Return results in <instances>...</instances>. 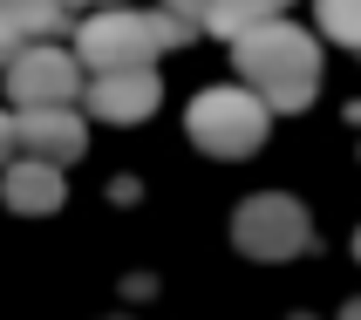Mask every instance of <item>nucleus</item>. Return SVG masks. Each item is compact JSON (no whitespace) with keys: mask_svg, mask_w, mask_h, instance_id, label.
<instances>
[{"mask_svg":"<svg viewBox=\"0 0 361 320\" xmlns=\"http://www.w3.org/2000/svg\"><path fill=\"white\" fill-rule=\"evenodd\" d=\"M14 55H20V35L7 27V20H0V61H14Z\"/></svg>","mask_w":361,"mask_h":320,"instance_id":"obj_14","label":"nucleus"},{"mask_svg":"<svg viewBox=\"0 0 361 320\" xmlns=\"http://www.w3.org/2000/svg\"><path fill=\"white\" fill-rule=\"evenodd\" d=\"M341 320H361V300H348V307H341Z\"/></svg>","mask_w":361,"mask_h":320,"instance_id":"obj_16","label":"nucleus"},{"mask_svg":"<svg viewBox=\"0 0 361 320\" xmlns=\"http://www.w3.org/2000/svg\"><path fill=\"white\" fill-rule=\"evenodd\" d=\"M0 191H7V211H27V219H41V211H55L61 204V171L55 164H7V178H0Z\"/></svg>","mask_w":361,"mask_h":320,"instance_id":"obj_8","label":"nucleus"},{"mask_svg":"<svg viewBox=\"0 0 361 320\" xmlns=\"http://www.w3.org/2000/svg\"><path fill=\"white\" fill-rule=\"evenodd\" d=\"M82 102H89V116H102V123H143L150 109H157V68L96 75L89 89H82Z\"/></svg>","mask_w":361,"mask_h":320,"instance_id":"obj_7","label":"nucleus"},{"mask_svg":"<svg viewBox=\"0 0 361 320\" xmlns=\"http://www.w3.org/2000/svg\"><path fill=\"white\" fill-rule=\"evenodd\" d=\"M245 89L266 102V109H307L314 89H321V48L307 27H286V20H266L252 35H239L232 48Z\"/></svg>","mask_w":361,"mask_h":320,"instance_id":"obj_1","label":"nucleus"},{"mask_svg":"<svg viewBox=\"0 0 361 320\" xmlns=\"http://www.w3.org/2000/svg\"><path fill=\"white\" fill-rule=\"evenodd\" d=\"M82 116L75 109H14V150H27V164H68L82 157Z\"/></svg>","mask_w":361,"mask_h":320,"instance_id":"obj_6","label":"nucleus"},{"mask_svg":"<svg viewBox=\"0 0 361 320\" xmlns=\"http://www.w3.org/2000/svg\"><path fill=\"white\" fill-rule=\"evenodd\" d=\"M266 109L252 89H204L198 102H191V143L198 150H212V157H252L266 143Z\"/></svg>","mask_w":361,"mask_h":320,"instance_id":"obj_3","label":"nucleus"},{"mask_svg":"<svg viewBox=\"0 0 361 320\" xmlns=\"http://www.w3.org/2000/svg\"><path fill=\"white\" fill-rule=\"evenodd\" d=\"M0 20H7L14 35H61L68 7H61V0H0Z\"/></svg>","mask_w":361,"mask_h":320,"instance_id":"obj_10","label":"nucleus"},{"mask_svg":"<svg viewBox=\"0 0 361 320\" xmlns=\"http://www.w3.org/2000/svg\"><path fill=\"white\" fill-rule=\"evenodd\" d=\"M184 27L171 14H137V7H109V14H89L75 27V68H96V75H116V68H150L164 48H178Z\"/></svg>","mask_w":361,"mask_h":320,"instance_id":"obj_2","label":"nucleus"},{"mask_svg":"<svg viewBox=\"0 0 361 320\" xmlns=\"http://www.w3.org/2000/svg\"><path fill=\"white\" fill-rule=\"evenodd\" d=\"M204 7H212V0H164V14L178 20L184 35H191V27H204Z\"/></svg>","mask_w":361,"mask_h":320,"instance_id":"obj_12","label":"nucleus"},{"mask_svg":"<svg viewBox=\"0 0 361 320\" xmlns=\"http://www.w3.org/2000/svg\"><path fill=\"white\" fill-rule=\"evenodd\" d=\"M7 96L20 109H68L82 96V68L68 48H20L7 61Z\"/></svg>","mask_w":361,"mask_h":320,"instance_id":"obj_5","label":"nucleus"},{"mask_svg":"<svg viewBox=\"0 0 361 320\" xmlns=\"http://www.w3.org/2000/svg\"><path fill=\"white\" fill-rule=\"evenodd\" d=\"M61 7H89V14H109V7H123V0H61Z\"/></svg>","mask_w":361,"mask_h":320,"instance_id":"obj_15","label":"nucleus"},{"mask_svg":"<svg viewBox=\"0 0 361 320\" xmlns=\"http://www.w3.org/2000/svg\"><path fill=\"white\" fill-rule=\"evenodd\" d=\"M14 157V116H7V109H0V164Z\"/></svg>","mask_w":361,"mask_h":320,"instance_id":"obj_13","label":"nucleus"},{"mask_svg":"<svg viewBox=\"0 0 361 320\" xmlns=\"http://www.w3.org/2000/svg\"><path fill=\"white\" fill-rule=\"evenodd\" d=\"M232 245L245 259H293L314 245V225H307V204L286 198V191H259L232 211Z\"/></svg>","mask_w":361,"mask_h":320,"instance_id":"obj_4","label":"nucleus"},{"mask_svg":"<svg viewBox=\"0 0 361 320\" xmlns=\"http://www.w3.org/2000/svg\"><path fill=\"white\" fill-rule=\"evenodd\" d=\"M314 14H321V27L341 41V48L361 55V0H314Z\"/></svg>","mask_w":361,"mask_h":320,"instance_id":"obj_11","label":"nucleus"},{"mask_svg":"<svg viewBox=\"0 0 361 320\" xmlns=\"http://www.w3.org/2000/svg\"><path fill=\"white\" fill-rule=\"evenodd\" d=\"M355 259H361V232H355Z\"/></svg>","mask_w":361,"mask_h":320,"instance_id":"obj_17","label":"nucleus"},{"mask_svg":"<svg viewBox=\"0 0 361 320\" xmlns=\"http://www.w3.org/2000/svg\"><path fill=\"white\" fill-rule=\"evenodd\" d=\"M286 14V0H212L204 7V27L212 35H252V27H266V20H280Z\"/></svg>","mask_w":361,"mask_h":320,"instance_id":"obj_9","label":"nucleus"}]
</instances>
